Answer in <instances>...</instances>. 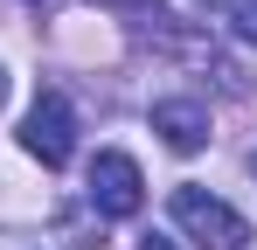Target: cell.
<instances>
[{
    "label": "cell",
    "mask_w": 257,
    "mask_h": 250,
    "mask_svg": "<svg viewBox=\"0 0 257 250\" xmlns=\"http://www.w3.org/2000/svg\"><path fill=\"white\" fill-rule=\"evenodd\" d=\"M250 167H257V160H250Z\"/></svg>",
    "instance_id": "9c48e42d"
},
{
    "label": "cell",
    "mask_w": 257,
    "mask_h": 250,
    "mask_svg": "<svg viewBox=\"0 0 257 250\" xmlns=\"http://www.w3.org/2000/svg\"><path fill=\"white\" fill-rule=\"evenodd\" d=\"M139 250H174V243H167V236H146V243H139Z\"/></svg>",
    "instance_id": "8992f818"
},
{
    "label": "cell",
    "mask_w": 257,
    "mask_h": 250,
    "mask_svg": "<svg viewBox=\"0 0 257 250\" xmlns=\"http://www.w3.org/2000/svg\"><path fill=\"white\" fill-rule=\"evenodd\" d=\"M118 7H132V0H118Z\"/></svg>",
    "instance_id": "ba28073f"
},
{
    "label": "cell",
    "mask_w": 257,
    "mask_h": 250,
    "mask_svg": "<svg viewBox=\"0 0 257 250\" xmlns=\"http://www.w3.org/2000/svg\"><path fill=\"white\" fill-rule=\"evenodd\" d=\"M90 208L111 215V222H125V215L146 208V181H139V160L132 153H97L90 160Z\"/></svg>",
    "instance_id": "3957f363"
},
{
    "label": "cell",
    "mask_w": 257,
    "mask_h": 250,
    "mask_svg": "<svg viewBox=\"0 0 257 250\" xmlns=\"http://www.w3.org/2000/svg\"><path fill=\"white\" fill-rule=\"evenodd\" d=\"M21 146H28L42 167H70V153H77V111H70L63 90H42V97L28 104V118H21Z\"/></svg>",
    "instance_id": "7a4b0ae2"
},
{
    "label": "cell",
    "mask_w": 257,
    "mask_h": 250,
    "mask_svg": "<svg viewBox=\"0 0 257 250\" xmlns=\"http://www.w3.org/2000/svg\"><path fill=\"white\" fill-rule=\"evenodd\" d=\"M153 132L167 139L174 153H202V146H209V104H195V97H160V104H153Z\"/></svg>",
    "instance_id": "277c9868"
},
{
    "label": "cell",
    "mask_w": 257,
    "mask_h": 250,
    "mask_svg": "<svg viewBox=\"0 0 257 250\" xmlns=\"http://www.w3.org/2000/svg\"><path fill=\"white\" fill-rule=\"evenodd\" d=\"M229 28H236V42H250V49H257V0H236Z\"/></svg>",
    "instance_id": "5b68a950"
},
{
    "label": "cell",
    "mask_w": 257,
    "mask_h": 250,
    "mask_svg": "<svg viewBox=\"0 0 257 250\" xmlns=\"http://www.w3.org/2000/svg\"><path fill=\"white\" fill-rule=\"evenodd\" d=\"M167 208H174V222H181L202 250H243V243H250V222H243L229 202H215L209 188H195V181H188V188H174Z\"/></svg>",
    "instance_id": "6da1fadb"
},
{
    "label": "cell",
    "mask_w": 257,
    "mask_h": 250,
    "mask_svg": "<svg viewBox=\"0 0 257 250\" xmlns=\"http://www.w3.org/2000/svg\"><path fill=\"white\" fill-rule=\"evenodd\" d=\"M0 104H7V70H0Z\"/></svg>",
    "instance_id": "52a82bcc"
}]
</instances>
